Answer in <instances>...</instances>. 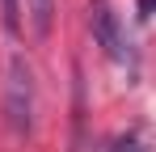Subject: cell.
<instances>
[{
    "mask_svg": "<svg viewBox=\"0 0 156 152\" xmlns=\"http://www.w3.org/2000/svg\"><path fill=\"white\" fill-rule=\"evenodd\" d=\"M0 13H4L9 34H17V30H21V0H0Z\"/></svg>",
    "mask_w": 156,
    "mask_h": 152,
    "instance_id": "4",
    "label": "cell"
},
{
    "mask_svg": "<svg viewBox=\"0 0 156 152\" xmlns=\"http://www.w3.org/2000/svg\"><path fill=\"white\" fill-rule=\"evenodd\" d=\"M34 123V80L21 55L9 59V127L13 131H30Z\"/></svg>",
    "mask_w": 156,
    "mask_h": 152,
    "instance_id": "2",
    "label": "cell"
},
{
    "mask_svg": "<svg viewBox=\"0 0 156 152\" xmlns=\"http://www.w3.org/2000/svg\"><path fill=\"white\" fill-rule=\"evenodd\" d=\"M26 13H30V30L38 38H47L55 21V0H26Z\"/></svg>",
    "mask_w": 156,
    "mask_h": 152,
    "instance_id": "3",
    "label": "cell"
},
{
    "mask_svg": "<svg viewBox=\"0 0 156 152\" xmlns=\"http://www.w3.org/2000/svg\"><path fill=\"white\" fill-rule=\"evenodd\" d=\"M89 30H93V42L105 51V59L131 63L127 34H122V21H118V13H114L110 0H93V4H89Z\"/></svg>",
    "mask_w": 156,
    "mask_h": 152,
    "instance_id": "1",
    "label": "cell"
},
{
    "mask_svg": "<svg viewBox=\"0 0 156 152\" xmlns=\"http://www.w3.org/2000/svg\"><path fill=\"white\" fill-rule=\"evenodd\" d=\"M139 13L148 17V13H156V0H139Z\"/></svg>",
    "mask_w": 156,
    "mask_h": 152,
    "instance_id": "5",
    "label": "cell"
}]
</instances>
